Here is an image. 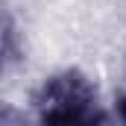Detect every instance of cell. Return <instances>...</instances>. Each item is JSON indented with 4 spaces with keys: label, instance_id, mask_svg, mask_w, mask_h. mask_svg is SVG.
Masks as SVG:
<instances>
[{
    "label": "cell",
    "instance_id": "cell-1",
    "mask_svg": "<svg viewBox=\"0 0 126 126\" xmlns=\"http://www.w3.org/2000/svg\"><path fill=\"white\" fill-rule=\"evenodd\" d=\"M0 126H41V120H38L32 106H27V103L21 106V103L9 100L0 111Z\"/></svg>",
    "mask_w": 126,
    "mask_h": 126
}]
</instances>
